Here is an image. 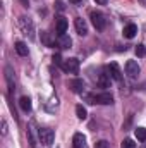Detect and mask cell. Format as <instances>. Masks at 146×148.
Returning <instances> with one entry per match:
<instances>
[{
	"mask_svg": "<svg viewBox=\"0 0 146 148\" xmlns=\"http://www.w3.org/2000/svg\"><path fill=\"white\" fill-rule=\"evenodd\" d=\"M17 23H19V28H21L23 35H26L29 40H35V38H36V35H35V24H33V21H31L29 17L21 16Z\"/></svg>",
	"mask_w": 146,
	"mask_h": 148,
	"instance_id": "6da1fadb",
	"label": "cell"
},
{
	"mask_svg": "<svg viewBox=\"0 0 146 148\" xmlns=\"http://www.w3.org/2000/svg\"><path fill=\"white\" fill-rule=\"evenodd\" d=\"M53 138H55L53 129H50V127H41V129H38V140H40L43 145L50 147V145L53 143Z\"/></svg>",
	"mask_w": 146,
	"mask_h": 148,
	"instance_id": "7a4b0ae2",
	"label": "cell"
},
{
	"mask_svg": "<svg viewBox=\"0 0 146 148\" xmlns=\"http://www.w3.org/2000/svg\"><path fill=\"white\" fill-rule=\"evenodd\" d=\"M89 103H100V105H110L113 102V97L110 93H98V95H88Z\"/></svg>",
	"mask_w": 146,
	"mask_h": 148,
	"instance_id": "3957f363",
	"label": "cell"
},
{
	"mask_svg": "<svg viewBox=\"0 0 146 148\" xmlns=\"http://www.w3.org/2000/svg\"><path fill=\"white\" fill-rule=\"evenodd\" d=\"M91 23H93V26H95L98 31H103L105 26H107V19H105V16H103L102 12H98V10L91 12Z\"/></svg>",
	"mask_w": 146,
	"mask_h": 148,
	"instance_id": "277c9868",
	"label": "cell"
},
{
	"mask_svg": "<svg viewBox=\"0 0 146 148\" xmlns=\"http://www.w3.org/2000/svg\"><path fill=\"white\" fill-rule=\"evenodd\" d=\"M62 71H64V73H69V74H77L79 73V60H77L76 57H71V59L64 60Z\"/></svg>",
	"mask_w": 146,
	"mask_h": 148,
	"instance_id": "5b68a950",
	"label": "cell"
},
{
	"mask_svg": "<svg viewBox=\"0 0 146 148\" xmlns=\"http://www.w3.org/2000/svg\"><path fill=\"white\" fill-rule=\"evenodd\" d=\"M139 64L136 62V60H127L126 62V74L129 76V77H136L138 74H139Z\"/></svg>",
	"mask_w": 146,
	"mask_h": 148,
	"instance_id": "8992f818",
	"label": "cell"
},
{
	"mask_svg": "<svg viewBox=\"0 0 146 148\" xmlns=\"http://www.w3.org/2000/svg\"><path fill=\"white\" fill-rule=\"evenodd\" d=\"M107 69H108V74H110L112 79H115V81H120L122 79V71H120V67H119L117 62H110Z\"/></svg>",
	"mask_w": 146,
	"mask_h": 148,
	"instance_id": "52a82bcc",
	"label": "cell"
},
{
	"mask_svg": "<svg viewBox=\"0 0 146 148\" xmlns=\"http://www.w3.org/2000/svg\"><path fill=\"white\" fill-rule=\"evenodd\" d=\"M74 26H76L77 35H81V36H86V35H88V24H86V21H84V19L76 17V19H74Z\"/></svg>",
	"mask_w": 146,
	"mask_h": 148,
	"instance_id": "ba28073f",
	"label": "cell"
},
{
	"mask_svg": "<svg viewBox=\"0 0 146 148\" xmlns=\"http://www.w3.org/2000/svg\"><path fill=\"white\" fill-rule=\"evenodd\" d=\"M5 81H7V86H9V93H14L16 86H14V71L10 66H5Z\"/></svg>",
	"mask_w": 146,
	"mask_h": 148,
	"instance_id": "9c48e42d",
	"label": "cell"
},
{
	"mask_svg": "<svg viewBox=\"0 0 146 148\" xmlns=\"http://www.w3.org/2000/svg\"><path fill=\"white\" fill-rule=\"evenodd\" d=\"M28 140H29V145H31V147H36V124H35V121L29 122V127H28Z\"/></svg>",
	"mask_w": 146,
	"mask_h": 148,
	"instance_id": "30bf717a",
	"label": "cell"
},
{
	"mask_svg": "<svg viewBox=\"0 0 146 148\" xmlns=\"http://www.w3.org/2000/svg\"><path fill=\"white\" fill-rule=\"evenodd\" d=\"M69 88L72 90L74 93H83L84 91V83H83V79L76 77V79H71L69 81Z\"/></svg>",
	"mask_w": 146,
	"mask_h": 148,
	"instance_id": "8fae6325",
	"label": "cell"
},
{
	"mask_svg": "<svg viewBox=\"0 0 146 148\" xmlns=\"http://www.w3.org/2000/svg\"><path fill=\"white\" fill-rule=\"evenodd\" d=\"M72 148H86V138L83 133H76L72 136Z\"/></svg>",
	"mask_w": 146,
	"mask_h": 148,
	"instance_id": "7c38bea8",
	"label": "cell"
},
{
	"mask_svg": "<svg viewBox=\"0 0 146 148\" xmlns=\"http://www.w3.org/2000/svg\"><path fill=\"white\" fill-rule=\"evenodd\" d=\"M67 26H69V23H67V19L60 16V17L57 19V26H55V28H57V35H59V36H62V35H65V31H67Z\"/></svg>",
	"mask_w": 146,
	"mask_h": 148,
	"instance_id": "4fadbf2b",
	"label": "cell"
},
{
	"mask_svg": "<svg viewBox=\"0 0 146 148\" xmlns=\"http://www.w3.org/2000/svg\"><path fill=\"white\" fill-rule=\"evenodd\" d=\"M122 33H124V36H126V38H129V40H131V38L136 36V33H138V26H136V24H127V26L124 28V31H122Z\"/></svg>",
	"mask_w": 146,
	"mask_h": 148,
	"instance_id": "5bb4252c",
	"label": "cell"
},
{
	"mask_svg": "<svg viewBox=\"0 0 146 148\" xmlns=\"http://www.w3.org/2000/svg\"><path fill=\"white\" fill-rule=\"evenodd\" d=\"M57 107H59V98H57V97H52V98L45 103V109H46V112H50V114H53V112L57 110Z\"/></svg>",
	"mask_w": 146,
	"mask_h": 148,
	"instance_id": "9a60e30c",
	"label": "cell"
},
{
	"mask_svg": "<svg viewBox=\"0 0 146 148\" xmlns=\"http://www.w3.org/2000/svg\"><path fill=\"white\" fill-rule=\"evenodd\" d=\"M16 52H17L21 57H26V55L29 53V50H28V45H26L24 41H16Z\"/></svg>",
	"mask_w": 146,
	"mask_h": 148,
	"instance_id": "2e32d148",
	"label": "cell"
},
{
	"mask_svg": "<svg viewBox=\"0 0 146 148\" xmlns=\"http://www.w3.org/2000/svg\"><path fill=\"white\" fill-rule=\"evenodd\" d=\"M71 45H72V40L67 36V35L59 36V47L60 48H71Z\"/></svg>",
	"mask_w": 146,
	"mask_h": 148,
	"instance_id": "e0dca14e",
	"label": "cell"
},
{
	"mask_svg": "<svg viewBox=\"0 0 146 148\" xmlns=\"http://www.w3.org/2000/svg\"><path fill=\"white\" fill-rule=\"evenodd\" d=\"M19 105H21V109L24 112H29L31 110V100H29V97H21Z\"/></svg>",
	"mask_w": 146,
	"mask_h": 148,
	"instance_id": "ac0fdd59",
	"label": "cell"
},
{
	"mask_svg": "<svg viewBox=\"0 0 146 148\" xmlns=\"http://www.w3.org/2000/svg\"><path fill=\"white\" fill-rule=\"evenodd\" d=\"M108 81H110V74H105V73L100 74V77H98V84H100L102 88H107V86H108Z\"/></svg>",
	"mask_w": 146,
	"mask_h": 148,
	"instance_id": "d6986e66",
	"label": "cell"
},
{
	"mask_svg": "<svg viewBox=\"0 0 146 148\" xmlns=\"http://www.w3.org/2000/svg\"><path fill=\"white\" fill-rule=\"evenodd\" d=\"M134 134H136V138L139 141H146V127H136Z\"/></svg>",
	"mask_w": 146,
	"mask_h": 148,
	"instance_id": "ffe728a7",
	"label": "cell"
},
{
	"mask_svg": "<svg viewBox=\"0 0 146 148\" xmlns=\"http://www.w3.org/2000/svg\"><path fill=\"white\" fill-rule=\"evenodd\" d=\"M76 115L83 121V119H86V117H88V112H86V109H84L83 105H76Z\"/></svg>",
	"mask_w": 146,
	"mask_h": 148,
	"instance_id": "44dd1931",
	"label": "cell"
},
{
	"mask_svg": "<svg viewBox=\"0 0 146 148\" xmlns=\"http://www.w3.org/2000/svg\"><path fill=\"white\" fill-rule=\"evenodd\" d=\"M136 55H138V57H145L146 55V47L145 45H136Z\"/></svg>",
	"mask_w": 146,
	"mask_h": 148,
	"instance_id": "7402d4cb",
	"label": "cell"
},
{
	"mask_svg": "<svg viewBox=\"0 0 146 148\" xmlns=\"http://www.w3.org/2000/svg\"><path fill=\"white\" fill-rule=\"evenodd\" d=\"M122 148H136V143H134L132 140H129V138H126V140L122 141Z\"/></svg>",
	"mask_w": 146,
	"mask_h": 148,
	"instance_id": "603a6c76",
	"label": "cell"
},
{
	"mask_svg": "<svg viewBox=\"0 0 146 148\" xmlns=\"http://www.w3.org/2000/svg\"><path fill=\"white\" fill-rule=\"evenodd\" d=\"M95 148H110V143L107 141V140H100L98 143H96V147Z\"/></svg>",
	"mask_w": 146,
	"mask_h": 148,
	"instance_id": "cb8c5ba5",
	"label": "cell"
},
{
	"mask_svg": "<svg viewBox=\"0 0 146 148\" xmlns=\"http://www.w3.org/2000/svg\"><path fill=\"white\" fill-rule=\"evenodd\" d=\"M53 62H55L57 66H60V67H62V64H64V60H62V57H60L59 53H57V55H53Z\"/></svg>",
	"mask_w": 146,
	"mask_h": 148,
	"instance_id": "d4e9b609",
	"label": "cell"
},
{
	"mask_svg": "<svg viewBox=\"0 0 146 148\" xmlns=\"http://www.w3.org/2000/svg\"><path fill=\"white\" fill-rule=\"evenodd\" d=\"M2 134H7V122L2 121Z\"/></svg>",
	"mask_w": 146,
	"mask_h": 148,
	"instance_id": "484cf974",
	"label": "cell"
},
{
	"mask_svg": "<svg viewBox=\"0 0 146 148\" xmlns=\"http://www.w3.org/2000/svg\"><path fill=\"white\" fill-rule=\"evenodd\" d=\"M57 9H59V10H64V3H62V0H57Z\"/></svg>",
	"mask_w": 146,
	"mask_h": 148,
	"instance_id": "4316f807",
	"label": "cell"
},
{
	"mask_svg": "<svg viewBox=\"0 0 146 148\" xmlns=\"http://www.w3.org/2000/svg\"><path fill=\"white\" fill-rule=\"evenodd\" d=\"M83 0H69V3H74V5H77V3H81Z\"/></svg>",
	"mask_w": 146,
	"mask_h": 148,
	"instance_id": "83f0119b",
	"label": "cell"
},
{
	"mask_svg": "<svg viewBox=\"0 0 146 148\" xmlns=\"http://www.w3.org/2000/svg\"><path fill=\"white\" fill-rule=\"evenodd\" d=\"M95 2L100 3V5H105V3H107V0H95Z\"/></svg>",
	"mask_w": 146,
	"mask_h": 148,
	"instance_id": "f1b7e54d",
	"label": "cell"
},
{
	"mask_svg": "<svg viewBox=\"0 0 146 148\" xmlns=\"http://www.w3.org/2000/svg\"><path fill=\"white\" fill-rule=\"evenodd\" d=\"M21 3H23L24 7H29V2H28V0H21Z\"/></svg>",
	"mask_w": 146,
	"mask_h": 148,
	"instance_id": "f546056e",
	"label": "cell"
},
{
	"mask_svg": "<svg viewBox=\"0 0 146 148\" xmlns=\"http://www.w3.org/2000/svg\"><path fill=\"white\" fill-rule=\"evenodd\" d=\"M138 2H139V3H141L143 7H146V0H138Z\"/></svg>",
	"mask_w": 146,
	"mask_h": 148,
	"instance_id": "4dcf8cb0",
	"label": "cell"
},
{
	"mask_svg": "<svg viewBox=\"0 0 146 148\" xmlns=\"http://www.w3.org/2000/svg\"><path fill=\"white\" fill-rule=\"evenodd\" d=\"M143 148H146V143H145V145H143Z\"/></svg>",
	"mask_w": 146,
	"mask_h": 148,
	"instance_id": "1f68e13d",
	"label": "cell"
}]
</instances>
